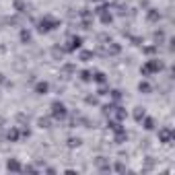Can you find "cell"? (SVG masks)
<instances>
[{"mask_svg":"<svg viewBox=\"0 0 175 175\" xmlns=\"http://www.w3.org/2000/svg\"><path fill=\"white\" fill-rule=\"evenodd\" d=\"M52 113H54V118H64V115H66V107H64V103H60V101L52 103Z\"/></svg>","mask_w":175,"mask_h":175,"instance_id":"1","label":"cell"},{"mask_svg":"<svg viewBox=\"0 0 175 175\" xmlns=\"http://www.w3.org/2000/svg\"><path fill=\"white\" fill-rule=\"evenodd\" d=\"M47 89H49V85H47V83H39V85L35 87V91H37L39 95H45V93H47Z\"/></svg>","mask_w":175,"mask_h":175,"instance_id":"3","label":"cell"},{"mask_svg":"<svg viewBox=\"0 0 175 175\" xmlns=\"http://www.w3.org/2000/svg\"><path fill=\"white\" fill-rule=\"evenodd\" d=\"M39 126H41V128H49V120H44V118H41V120H39Z\"/></svg>","mask_w":175,"mask_h":175,"instance_id":"5","label":"cell"},{"mask_svg":"<svg viewBox=\"0 0 175 175\" xmlns=\"http://www.w3.org/2000/svg\"><path fill=\"white\" fill-rule=\"evenodd\" d=\"M68 146H70V148L81 146V138H68Z\"/></svg>","mask_w":175,"mask_h":175,"instance_id":"4","label":"cell"},{"mask_svg":"<svg viewBox=\"0 0 175 175\" xmlns=\"http://www.w3.org/2000/svg\"><path fill=\"white\" fill-rule=\"evenodd\" d=\"M6 169H8V171H21V165H19L15 159H8V163H6Z\"/></svg>","mask_w":175,"mask_h":175,"instance_id":"2","label":"cell"}]
</instances>
